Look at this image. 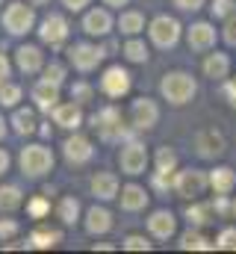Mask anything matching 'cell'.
I'll list each match as a JSON object with an SVG mask.
<instances>
[{
    "instance_id": "6da1fadb",
    "label": "cell",
    "mask_w": 236,
    "mask_h": 254,
    "mask_svg": "<svg viewBox=\"0 0 236 254\" xmlns=\"http://www.w3.org/2000/svg\"><path fill=\"white\" fill-rule=\"evenodd\" d=\"M160 95L163 101H169L172 107H186L192 104V98L198 95V80L189 71H169L160 80Z\"/></svg>"
},
{
    "instance_id": "7a4b0ae2",
    "label": "cell",
    "mask_w": 236,
    "mask_h": 254,
    "mask_svg": "<svg viewBox=\"0 0 236 254\" xmlns=\"http://www.w3.org/2000/svg\"><path fill=\"white\" fill-rule=\"evenodd\" d=\"M92 130L98 133V139L101 142H124V139H130L133 136V127L124 125V116H121V110L118 107H104V110H98L92 119Z\"/></svg>"
},
{
    "instance_id": "3957f363",
    "label": "cell",
    "mask_w": 236,
    "mask_h": 254,
    "mask_svg": "<svg viewBox=\"0 0 236 254\" xmlns=\"http://www.w3.org/2000/svg\"><path fill=\"white\" fill-rule=\"evenodd\" d=\"M18 166H21V175L24 178L39 181V178H45L54 169V151L48 145H27L18 154Z\"/></svg>"
},
{
    "instance_id": "277c9868",
    "label": "cell",
    "mask_w": 236,
    "mask_h": 254,
    "mask_svg": "<svg viewBox=\"0 0 236 254\" xmlns=\"http://www.w3.org/2000/svg\"><path fill=\"white\" fill-rule=\"evenodd\" d=\"M0 24H3V30L9 33V36H27L30 30H36V9H33V3H9L6 9H3V15H0Z\"/></svg>"
},
{
    "instance_id": "5b68a950",
    "label": "cell",
    "mask_w": 236,
    "mask_h": 254,
    "mask_svg": "<svg viewBox=\"0 0 236 254\" xmlns=\"http://www.w3.org/2000/svg\"><path fill=\"white\" fill-rule=\"evenodd\" d=\"M207 190H210V172H201V169H183V172H175L172 192H175L177 198L195 201V198H201Z\"/></svg>"
},
{
    "instance_id": "8992f818",
    "label": "cell",
    "mask_w": 236,
    "mask_h": 254,
    "mask_svg": "<svg viewBox=\"0 0 236 254\" xmlns=\"http://www.w3.org/2000/svg\"><path fill=\"white\" fill-rule=\"evenodd\" d=\"M148 163H151V154H148L145 142H139V139H124V145H121V151H118V166H121V172L130 175V178H139V175H145Z\"/></svg>"
},
{
    "instance_id": "52a82bcc",
    "label": "cell",
    "mask_w": 236,
    "mask_h": 254,
    "mask_svg": "<svg viewBox=\"0 0 236 254\" xmlns=\"http://www.w3.org/2000/svg\"><path fill=\"white\" fill-rule=\"evenodd\" d=\"M148 36H151L154 48L172 51V48H177V42H180V36H183V27H180V21L172 18V15H157V18L148 24Z\"/></svg>"
},
{
    "instance_id": "ba28073f",
    "label": "cell",
    "mask_w": 236,
    "mask_h": 254,
    "mask_svg": "<svg viewBox=\"0 0 236 254\" xmlns=\"http://www.w3.org/2000/svg\"><path fill=\"white\" fill-rule=\"evenodd\" d=\"M192 148L201 160H219L228 154V139L219 127H204L192 136Z\"/></svg>"
},
{
    "instance_id": "9c48e42d",
    "label": "cell",
    "mask_w": 236,
    "mask_h": 254,
    "mask_svg": "<svg viewBox=\"0 0 236 254\" xmlns=\"http://www.w3.org/2000/svg\"><path fill=\"white\" fill-rule=\"evenodd\" d=\"M104 57H107V51L101 45H92V42H77L68 48V65L80 74H92L104 63Z\"/></svg>"
},
{
    "instance_id": "30bf717a",
    "label": "cell",
    "mask_w": 236,
    "mask_h": 254,
    "mask_svg": "<svg viewBox=\"0 0 236 254\" xmlns=\"http://www.w3.org/2000/svg\"><path fill=\"white\" fill-rule=\"evenodd\" d=\"M39 42L42 45H48V48H62L65 42H68V36H71V24H68V18L65 15H59V12H51V15H45L42 21H39Z\"/></svg>"
},
{
    "instance_id": "8fae6325",
    "label": "cell",
    "mask_w": 236,
    "mask_h": 254,
    "mask_svg": "<svg viewBox=\"0 0 236 254\" xmlns=\"http://www.w3.org/2000/svg\"><path fill=\"white\" fill-rule=\"evenodd\" d=\"M160 125V104L154 98H136L130 104V127L136 133H148Z\"/></svg>"
},
{
    "instance_id": "7c38bea8",
    "label": "cell",
    "mask_w": 236,
    "mask_h": 254,
    "mask_svg": "<svg viewBox=\"0 0 236 254\" xmlns=\"http://www.w3.org/2000/svg\"><path fill=\"white\" fill-rule=\"evenodd\" d=\"M216 39H219V30H216L210 21H195V24L186 27V45H189V51H195V54L213 51V48H216Z\"/></svg>"
},
{
    "instance_id": "4fadbf2b",
    "label": "cell",
    "mask_w": 236,
    "mask_h": 254,
    "mask_svg": "<svg viewBox=\"0 0 236 254\" xmlns=\"http://www.w3.org/2000/svg\"><path fill=\"white\" fill-rule=\"evenodd\" d=\"M83 33L89 36V39H104V36H110L113 33V27H116V18H113V12L110 9H104V6H95V9H89L86 15H83Z\"/></svg>"
},
{
    "instance_id": "5bb4252c",
    "label": "cell",
    "mask_w": 236,
    "mask_h": 254,
    "mask_svg": "<svg viewBox=\"0 0 236 254\" xmlns=\"http://www.w3.org/2000/svg\"><path fill=\"white\" fill-rule=\"evenodd\" d=\"M130 86H133L130 71L121 68V65H110V68L101 74V92H104L107 98H124V95H130Z\"/></svg>"
},
{
    "instance_id": "9a60e30c",
    "label": "cell",
    "mask_w": 236,
    "mask_h": 254,
    "mask_svg": "<svg viewBox=\"0 0 236 254\" xmlns=\"http://www.w3.org/2000/svg\"><path fill=\"white\" fill-rule=\"evenodd\" d=\"M62 157H65L71 166H86V163L95 157V145H92L89 136L74 133V136H68V139L62 142Z\"/></svg>"
},
{
    "instance_id": "2e32d148",
    "label": "cell",
    "mask_w": 236,
    "mask_h": 254,
    "mask_svg": "<svg viewBox=\"0 0 236 254\" xmlns=\"http://www.w3.org/2000/svg\"><path fill=\"white\" fill-rule=\"evenodd\" d=\"M59 89L62 86H57V83H51V80H36L33 83V89H30V101H33V107L39 110V113H54V107L59 104Z\"/></svg>"
},
{
    "instance_id": "e0dca14e",
    "label": "cell",
    "mask_w": 236,
    "mask_h": 254,
    "mask_svg": "<svg viewBox=\"0 0 236 254\" xmlns=\"http://www.w3.org/2000/svg\"><path fill=\"white\" fill-rule=\"evenodd\" d=\"M145 225H148V234H151L154 240H160V243L172 240L177 234V216L172 210H154V213L145 219Z\"/></svg>"
},
{
    "instance_id": "ac0fdd59",
    "label": "cell",
    "mask_w": 236,
    "mask_h": 254,
    "mask_svg": "<svg viewBox=\"0 0 236 254\" xmlns=\"http://www.w3.org/2000/svg\"><path fill=\"white\" fill-rule=\"evenodd\" d=\"M113 213L107 210V207H89L86 210V219H83V228H86V234L89 237H104V234H110L113 231Z\"/></svg>"
},
{
    "instance_id": "d6986e66",
    "label": "cell",
    "mask_w": 236,
    "mask_h": 254,
    "mask_svg": "<svg viewBox=\"0 0 236 254\" xmlns=\"http://www.w3.org/2000/svg\"><path fill=\"white\" fill-rule=\"evenodd\" d=\"M148 201H151V192L145 187H139V184H127L118 192V204H121L124 213H142L148 207Z\"/></svg>"
},
{
    "instance_id": "ffe728a7",
    "label": "cell",
    "mask_w": 236,
    "mask_h": 254,
    "mask_svg": "<svg viewBox=\"0 0 236 254\" xmlns=\"http://www.w3.org/2000/svg\"><path fill=\"white\" fill-rule=\"evenodd\" d=\"M51 119H54V125L62 127V130H77V127L83 125V104H77V101L57 104L54 113H51Z\"/></svg>"
},
{
    "instance_id": "44dd1931",
    "label": "cell",
    "mask_w": 236,
    "mask_h": 254,
    "mask_svg": "<svg viewBox=\"0 0 236 254\" xmlns=\"http://www.w3.org/2000/svg\"><path fill=\"white\" fill-rule=\"evenodd\" d=\"M15 65L21 74H39L45 68V54L39 45H21L15 51Z\"/></svg>"
},
{
    "instance_id": "7402d4cb",
    "label": "cell",
    "mask_w": 236,
    "mask_h": 254,
    "mask_svg": "<svg viewBox=\"0 0 236 254\" xmlns=\"http://www.w3.org/2000/svg\"><path fill=\"white\" fill-rule=\"evenodd\" d=\"M89 190H92V195L98 201H113L121 192V184H118V178L113 172H95L92 181H89Z\"/></svg>"
},
{
    "instance_id": "603a6c76",
    "label": "cell",
    "mask_w": 236,
    "mask_h": 254,
    "mask_svg": "<svg viewBox=\"0 0 236 254\" xmlns=\"http://www.w3.org/2000/svg\"><path fill=\"white\" fill-rule=\"evenodd\" d=\"M201 68H204V77H210L213 83H222V80H228V77H231L234 63H231V57H228V54L216 51V54H207V60H204Z\"/></svg>"
},
{
    "instance_id": "cb8c5ba5",
    "label": "cell",
    "mask_w": 236,
    "mask_h": 254,
    "mask_svg": "<svg viewBox=\"0 0 236 254\" xmlns=\"http://www.w3.org/2000/svg\"><path fill=\"white\" fill-rule=\"evenodd\" d=\"M9 125H12V133H15V136H33V133L39 130V122H36V107H15V113H12Z\"/></svg>"
},
{
    "instance_id": "d4e9b609",
    "label": "cell",
    "mask_w": 236,
    "mask_h": 254,
    "mask_svg": "<svg viewBox=\"0 0 236 254\" xmlns=\"http://www.w3.org/2000/svg\"><path fill=\"white\" fill-rule=\"evenodd\" d=\"M210 190L216 195H231L236 190V172L231 166H216L210 172Z\"/></svg>"
},
{
    "instance_id": "484cf974",
    "label": "cell",
    "mask_w": 236,
    "mask_h": 254,
    "mask_svg": "<svg viewBox=\"0 0 236 254\" xmlns=\"http://www.w3.org/2000/svg\"><path fill=\"white\" fill-rule=\"evenodd\" d=\"M183 216L189 219V225L201 228V225L213 222L216 210H213V201H201V198H195V201H189V207H186V213H183Z\"/></svg>"
},
{
    "instance_id": "4316f807",
    "label": "cell",
    "mask_w": 236,
    "mask_h": 254,
    "mask_svg": "<svg viewBox=\"0 0 236 254\" xmlns=\"http://www.w3.org/2000/svg\"><path fill=\"white\" fill-rule=\"evenodd\" d=\"M177 246H180L183 252H210V249H216V243H213V240H207L195 225H192L189 231H183V234H180V243H177Z\"/></svg>"
},
{
    "instance_id": "83f0119b",
    "label": "cell",
    "mask_w": 236,
    "mask_h": 254,
    "mask_svg": "<svg viewBox=\"0 0 236 254\" xmlns=\"http://www.w3.org/2000/svg\"><path fill=\"white\" fill-rule=\"evenodd\" d=\"M116 27L124 36H139V33L145 30V15H142L139 9H124V12L118 15Z\"/></svg>"
},
{
    "instance_id": "f1b7e54d",
    "label": "cell",
    "mask_w": 236,
    "mask_h": 254,
    "mask_svg": "<svg viewBox=\"0 0 236 254\" xmlns=\"http://www.w3.org/2000/svg\"><path fill=\"white\" fill-rule=\"evenodd\" d=\"M121 54H124V60L133 65H142L148 63V57H151V51H148V45L139 39V36H130L127 42H124V48H121Z\"/></svg>"
},
{
    "instance_id": "f546056e",
    "label": "cell",
    "mask_w": 236,
    "mask_h": 254,
    "mask_svg": "<svg viewBox=\"0 0 236 254\" xmlns=\"http://www.w3.org/2000/svg\"><path fill=\"white\" fill-rule=\"evenodd\" d=\"M59 243H62V231H51V228H36V231H30V246H33V249L48 252V249H57Z\"/></svg>"
},
{
    "instance_id": "4dcf8cb0",
    "label": "cell",
    "mask_w": 236,
    "mask_h": 254,
    "mask_svg": "<svg viewBox=\"0 0 236 254\" xmlns=\"http://www.w3.org/2000/svg\"><path fill=\"white\" fill-rule=\"evenodd\" d=\"M154 172H163V175H175L177 172V151L172 145H160L157 154H154Z\"/></svg>"
},
{
    "instance_id": "1f68e13d",
    "label": "cell",
    "mask_w": 236,
    "mask_h": 254,
    "mask_svg": "<svg viewBox=\"0 0 236 254\" xmlns=\"http://www.w3.org/2000/svg\"><path fill=\"white\" fill-rule=\"evenodd\" d=\"M24 204V192L18 184H3L0 187V213H12Z\"/></svg>"
},
{
    "instance_id": "d6a6232c",
    "label": "cell",
    "mask_w": 236,
    "mask_h": 254,
    "mask_svg": "<svg viewBox=\"0 0 236 254\" xmlns=\"http://www.w3.org/2000/svg\"><path fill=\"white\" fill-rule=\"evenodd\" d=\"M57 216H59L62 225H77L80 222V201L74 195H65L57 204Z\"/></svg>"
},
{
    "instance_id": "836d02e7",
    "label": "cell",
    "mask_w": 236,
    "mask_h": 254,
    "mask_svg": "<svg viewBox=\"0 0 236 254\" xmlns=\"http://www.w3.org/2000/svg\"><path fill=\"white\" fill-rule=\"evenodd\" d=\"M21 98H24V89H21L18 83H9V80H6V83L0 86V107H9V110H15Z\"/></svg>"
},
{
    "instance_id": "e575fe53",
    "label": "cell",
    "mask_w": 236,
    "mask_h": 254,
    "mask_svg": "<svg viewBox=\"0 0 236 254\" xmlns=\"http://www.w3.org/2000/svg\"><path fill=\"white\" fill-rule=\"evenodd\" d=\"M51 213V198L42 192V195H33L30 201H27V216L30 219H45Z\"/></svg>"
},
{
    "instance_id": "d590c367",
    "label": "cell",
    "mask_w": 236,
    "mask_h": 254,
    "mask_svg": "<svg viewBox=\"0 0 236 254\" xmlns=\"http://www.w3.org/2000/svg\"><path fill=\"white\" fill-rule=\"evenodd\" d=\"M210 15H213V21H228L231 15H236V0H213Z\"/></svg>"
},
{
    "instance_id": "8d00e7d4",
    "label": "cell",
    "mask_w": 236,
    "mask_h": 254,
    "mask_svg": "<svg viewBox=\"0 0 236 254\" xmlns=\"http://www.w3.org/2000/svg\"><path fill=\"white\" fill-rule=\"evenodd\" d=\"M151 240L145 237V234H127L124 240H121V249L124 252H151Z\"/></svg>"
},
{
    "instance_id": "74e56055",
    "label": "cell",
    "mask_w": 236,
    "mask_h": 254,
    "mask_svg": "<svg viewBox=\"0 0 236 254\" xmlns=\"http://www.w3.org/2000/svg\"><path fill=\"white\" fill-rule=\"evenodd\" d=\"M42 77L45 80H51V83H57V86H65V77H68V68L62 63H45V68H42Z\"/></svg>"
},
{
    "instance_id": "f35d334b",
    "label": "cell",
    "mask_w": 236,
    "mask_h": 254,
    "mask_svg": "<svg viewBox=\"0 0 236 254\" xmlns=\"http://www.w3.org/2000/svg\"><path fill=\"white\" fill-rule=\"evenodd\" d=\"M92 95H95V89H92L86 80H77V83H71V101H77V104H86V101H92Z\"/></svg>"
},
{
    "instance_id": "ab89813d",
    "label": "cell",
    "mask_w": 236,
    "mask_h": 254,
    "mask_svg": "<svg viewBox=\"0 0 236 254\" xmlns=\"http://www.w3.org/2000/svg\"><path fill=\"white\" fill-rule=\"evenodd\" d=\"M216 249H222V252H236V228H222V231H219Z\"/></svg>"
},
{
    "instance_id": "60d3db41",
    "label": "cell",
    "mask_w": 236,
    "mask_h": 254,
    "mask_svg": "<svg viewBox=\"0 0 236 254\" xmlns=\"http://www.w3.org/2000/svg\"><path fill=\"white\" fill-rule=\"evenodd\" d=\"M21 234V225L15 219H0V243H9Z\"/></svg>"
},
{
    "instance_id": "b9f144b4",
    "label": "cell",
    "mask_w": 236,
    "mask_h": 254,
    "mask_svg": "<svg viewBox=\"0 0 236 254\" xmlns=\"http://www.w3.org/2000/svg\"><path fill=\"white\" fill-rule=\"evenodd\" d=\"M231 204H234L231 195H216V198H213V210H216V216L231 219Z\"/></svg>"
},
{
    "instance_id": "7bdbcfd3",
    "label": "cell",
    "mask_w": 236,
    "mask_h": 254,
    "mask_svg": "<svg viewBox=\"0 0 236 254\" xmlns=\"http://www.w3.org/2000/svg\"><path fill=\"white\" fill-rule=\"evenodd\" d=\"M222 98L231 104V110H236V77L222 80Z\"/></svg>"
},
{
    "instance_id": "ee69618b",
    "label": "cell",
    "mask_w": 236,
    "mask_h": 254,
    "mask_svg": "<svg viewBox=\"0 0 236 254\" xmlns=\"http://www.w3.org/2000/svg\"><path fill=\"white\" fill-rule=\"evenodd\" d=\"M222 39L231 45V48H236V15H231L228 21H225V30H222Z\"/></svg>"
},
{
    "instance_id": "f6af8a7d",
    "label": "cell",
    "mask_w": 236,
    "mask_h": 254,
    "mask_svg": "<svg viewBox=\"0 0 236 254\" xmlns=\"http://www.w3.org/2000/svg\"><path fill=\"white\" fill-rule=\"evenodd\" d=\"M172 3H175L180 12H198V9H201L207 0H172Z\"/></svg>"
},
{
    "instance_id": "bcb514c9",
    "label": "cell",
    "mask_w": 236,
    "mask_h": 254,
    "mask_svg": "<svg viewBox=\"0 0 236 254\" xmlns=\"http://www.w3.org/2000/svg\"><path fill=\"white\" fill-rule=\"evenodd\" d=\"M68 12H86V6L92 3V0H59Z\"/></svg>"
},
{
    "instance_id": "7dc6e473",
    "label": "cell",
    "mask_w": 236,
    "mask_h": 254,
    "mask_svg": "<svg viewBox=\"0 0 236 254\" xmlns=\"http://www.w3.org/2000/svg\"><path fill=\"white\" fill-rule=\"evenodd\" d=\"M6 80H9V60L0 54V86H3Z\"/></svg>"
},
{
    "instance_id": "c3c4849f",
    "label": "cell",
    "mask_w": 236,
    "mask_h": 254,
    "mask_svg": "<svg viewBox=\"0 0 236 254\" xmlns=\"http://www.w3.org/2000/svg\"><path fill=\"white\" fill-rule=\"evenodd\" d=\"M6 169H9V154L6 148H0V175H6Z\"/></svg>"
},
{
    "instance_id": "681fc988",
    "label": "cell",
    "mask_w": 236,
    "mask_h": 254,
    "mask_svg": "<svg viewBox=\"0 0 236 254\" xmlns=\"http://www.w3.org/2000/svg\"><path fill=\"white\" fill-rule=\"evenodd\" d=\"M130 0H104V6H113V9H121V6H127Z\"/></svg>"
},
{
    "instance_id": "f907efd6",
    "label": "cell",
    "mask_w": 236,
    "mask_h": 254,
    "mask_svg": "<svg viewBox=\"0 0 236 254\" xmlns=\"http://www.w3.org/2000/svg\"><path fill=\"white\" fill-rule=\"evenodd\" d=\"M6 133H9V122H6V119L0 116V142L6 139Z\"/></svg>"
},
{
    "instance_id": "816d5d0a",
    "label": "cell",
    "mask_w": 236,
    "mask_h": 254,
    "mask_svg": "<svg viewBox=\"0 0 236 254\" xmlns=\"http://www.w3.org/2000/svg\"><path fill=\"white\" fill-rule=\"evenodd\" d=\"M39 133H42L45 139H51V133H54V130H51V122H45V125L39 127Z\"/></svg>"
},
{
    "instance_id": "f5cc1de1",
    "label": "cell",
    "mask_w": 236,
    "mask_h": 254,
    "mask_svg": "<svg viewBox=\"0 0 236 254\" xmlns=\"http://www.w3.org/2000/svg\"><path fill=\"white\" fill-rule=\"evenodd\" d=\"M27 3H33V6H45V3H51V0H27Z\"/></svg>"
},
{
    "instance_id": "db71d44e",
    "label": "cell",
    "mask_w": 236,
    "mask_h": 254,
    "mask_svg": "<svg viewBox=\"0 0 236 254\" xmlns=\"http://www.w3.org/2000/svg\"><path fill=\"white\" fill-rule=\"evenodd\" d=\"M231 219H236V198H234V204H231Z\"/></svg>"
},
{
    "instance_id": "11a10c76",
    "label": "cell",
    "mask_w": 236,
    "mask_h": 254,
    "mask_svg": "<svg viewBox=\"0 0 236 254\" xmlns=\"http://www.w3.org/2000/svg\"><path fill=\"white\" fill-rule=\"evenodd\" d=\"M0 3H3V0H0Z\"/></svg>"
}]
</instances>
